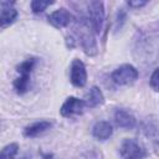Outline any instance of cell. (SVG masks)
<instances>
[{"instance_id":"6da1fadb","label":"cell","mask_w":159,"mask_h":159,"mask_svg":"<svg viewBox=\"0 0 159 159\" xmlns=\"http://www.w3.org/2000/svg\"><path fill=\"white\" fill-rule=\"evenodd\" d=\"M119 152L123 159H143L147 154L135 139H124Z\"/></svg>"},{"instance_id":"7a4b0ae2","label":"cell","mask_w":159,"mask_h":159,"mask_svg":"<svg viewBox=\"0 0 159 159\" xmlns=\"http://www.w3.org/2000/svg\"><path fill=\"white\" fill-rule=\"evenodd\" d=\"M138 78V71L132 65H122L112 73V80L117 84H130Z\"/></svg>"},{"instance_id":"3957f363","label":"cell","mask_w":159,"mask_h":159,"mask_svg":"<svg viewBox=\"0 0 159 159\" xmlns=\"http://www.w3.org/2000/svg\"><path fill=\"white\" fill-rule=\"evenodd\" d=\"M88 15H89V22L93 27V30L98 34L101 32L103 19H104V10H103V2L102 1H92L88 5Z\"/></svg>"},{"instance_id":"277c9868","label":"cell","mask_w":159,"mask_h":159,"mask_svg":"<svg viewBox=\"0 0 159 159\" xmlns=\"http://www.w3.org/2000/svg\"><path fill=\"white\" fill-rule=\"evenodd\" d=\"M80 37H81V42H82V47L84 50V52L88 56H94L97 53V46H96V41L93 37V34L89 30V26L87 22L82 21V25L80 27Z\"/></svg>"},{"instance_id":"5b68a950","label":"cell","mask_w":159,"mask_h":159,"mask_svg":"<svg viewBox=\"0 0 159 159\" xmlns=\"http://www.w3.org/2000/svg\"><path fill=\"white\" fill-rule=\"evenodd\" d=\"M87 81V72L86 67L82 61L73 60L71 65V82L76 87H83Z\"/></svg>"},{"instance_id":"8992f818","label":"cell","mask_w":159,"mask_h":159,"mask_svg":"<svg viewBox=\"0 0 159 159\" xmlns=\"http://www.w3.org/2000/svg\"><path fill=\"white\" fill-rule=\"evenodd\" d=\"M84 102L76 98V97H68L66 102L61 107V114L63 117H70L72 114H80L82 113Z\"/></svg>"},{"instance_id":"52a82bcc","label":"cell","mask_w":159,"mask_h":159,"mask_svg":"<svg viewBox=\"0 0 159 159\" xmlns=\"http://www.w3.org/2000/svg\"><path fill=\"white\" fill-rule=\"evenodd\" d=\"M0 7H1L0 22H1V27H5L16 19L17 11L14 7V2H10V1H1Z\"/></svg>"},{"instance_id":"ba28073f","label":"cell","mask_w":159,"mask_h":159,"mask_svg":"<svg viewBox=\"0 0 159 159\" xmlns=\"http://www.w3.org/2000/svg\"><path fill=\"white\" fill-rule=\"evenodd\" d=\"M71 14L66 10V9H60V10H56L53 11L50 16H48V21L57 29H61V27H65L67 26L70 22H71Z\"/></svg>"},{"instance_id":"9c48e42d","label":"cell","mask_w":159,"mask_h":159,"mask_svg":"<svg viewBox=\"0 0 159 159\" xmlns=\"http://www.w3.org/2000/svg\"><path fill=\"white\" fill-rule=\"evenodd\" d=\"M114 119L118 127L123 129H132L135 125V118L133 117L132 113H129L125 109H118L114 114Z\"/></svg>"},{"instance_id":"30bf717a","label":"cell","mask_w":159,"mask_h":159,"mask_svg":"<svg viewBox=\"0 0 159 159\" xmlns=\"http://www.w3.org/2000/svg\"><path fill=\"white\" fill-rule=\"evenodd\" d=\"M113 133V129H112V125L106 122V120H101V122H97L93 127V137L99 139V140H106L108 139Z\"/></svg>"},{"instance_id":"8fae6325","label":"cell","mask_w":159,"mask_h":159,"mask_svg":"<svg viewBox=\"0 0 159 159\" xmlns=\"http://www.w3.org/2000/svg\"><path fill=\"white\" fill-rule=\"evenodd\" d=\"M84 106L89 107V108H94L99 104L103 103V94L101 92V89L98 87H92L89 89V92L86 94L84 97Z\"/></svg>"},{"instance_id":"7c38bea8","label":"cell","mask_w":159,"mask_h":159,"mask_svg":"<svg viewBox=\"0 0 159 159\" xmlns=\"http://www.w3.org/2000/svg\"><path fill=\"white\" fill-rule=\"evenodd\" d=\"M51 127V123L50 122H46V120H41V122H36L31 125H27L24 130V135L25 137H30V138H34V137H37L40 135L41 133L46 132L47 129H50Z\"/></svg>"},{"instance_id":"4fadbf2b","label":"cell","mask_w":159,"mask_h":159,"mask_svg":"<svg viewBox=\"0 0 159 159\" xmlns=\"http://www.w3.org/2000/svg\"><path fill=\"white\" fill-rule=\"evenodd\" d=\"M29 84H30V75H20V77H17L14 82V87L19 94H24L29 89Z\"/></svg>"},{"instance_id":"5bb4252c","label":"cell","mask_w":159,"mask_h":159,"mask_svg":"<svg viewBox=\"0 0 159 159\" xmlns=\"http://www.w3.org/2000/svg\"><path fill=\"white\" fill-rule=\"evenodd\" d=\"M16 154H17V144L16 143H11V144H7L1 150L0 159H14Z\"/></svg>"},{"instance_id":"9a60e30c","label":"cell","mask_w":159,"mask_h":159,"mask_svg":"<svg viewBox=\"0 0 159 159\" xmlns=\"http://www.w3.org/2000/svg\"><path fill=\"white\" fill-rule=\"evenodd\" d=\"M34 65H35V60H34V58L26 60V61H24L21 65L17 66V72H19L20 75H30V72H31L32 68H34Z\"/></svg>"},{"instance_id":"2e32d148","label":"cell","mask_w":159,"mask_h":159,"mask_svg":"<svg viewBox=\"0 0 159 159\" xmlns=\"http://www.w3.org/2000/svg\"><path fill=\"white\" fill-rule=\"evenodd\" d=\"M52 1H42V0H34L31 1V9L35 14H39L41 11H43L48 5H51Z\"/></svg>"},{"instance_id":"e0dca14e","label":"cell","mask_w":159,"mask_h":159,"mask_svg":"<svg viewBox=\"0 0 159 159\" xmlns=\"http://www.w3.org/2000/svg\"><path fill=\"white\" fill-rule=\"evenodd\" d=\"M150 86L154 91H159V67L153 72L150 77Z\"/></svg>"},{"instance_id":"ac0fdd59","label":"cell","mask_w":159,"mask_h":159,"mask_svg":"<svg viewBox=\"0 0 159 159\" xmlns=\"http://www.w3.org/2000/svg\"><path fill=\"white\" fill-rule=\"evenodd\" d=\"M147 4V1H128V5L132 7H140L144 6Z\"/></svg>"},{"instance_id":"d6986e66","label":"cell","mask_w":159,"mask_h":159,"mask_svg":"<svg viewBox=\"0 0 159 159\" xmlns=\"http://www.w3.org/2000/svg\"><path fill=\"white\" fill-rule=\"evenodd\" d=\"M42 158L43 159H53V155L52 154H45V153H42Z\"/></svg>"},{"instance_id":"ffe728a7","label":"cell","mask_w":159,"mask_h":159,"mask_svg":"<svg viewBox=\"0 0 159 159\" xmlns=\"http://www.w3.org/2000/svg\"><path fill=\"white\" fill-rule=\"evenodd\" d=\"M21 159H30V155H27V154H26V155H24Z\"/></svg>"}]
</instances>
